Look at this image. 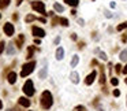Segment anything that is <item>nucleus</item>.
<instances>
[{"label": "nucleus", "mask_w": 127, "mask_h": 111, "mask_svg": "<svg viewBox=\"0 0 127 111\" xmlns=\"http://www.w3.org/2000/svg\"><path fill=\"white\" fill-rule=\"evenodd\" d=\"M40 103H41V107L45 108V110L51 108V106L53 104V97H52V93L49 90H44V92H42Z\"/></svg>", "instance_id": "f257e3e1"}, {"label": "nucleus", "mask_w": 127, "mask_h": 111, "mask_svg": "<svg viewBox=\"0 0 127 111\" xmlns=\"http://www.w3.org/2000/svg\"><path fill=\"white\" fill-rule=\"evenodd\" d=\"M34 67H36V62H34V60H31V62H29V63H25L23 67H22V71H21V77H26V76H29L30 73H33Z\"/></svg>", "instance_id": "f03ea898"}, {"label": "nucleus", "mask_w": 127, "mask_h": 111, "mask_svg": "<svg viewBox=\"0 0 127 111\" xmlns=\"http://www.w3.org/2000/svg\"><path fill=\"white\" fill-rule=\"evenodd\" d=\"M31 7H33L34 11H37V12H40V14H42V15H49V12L45 11L44 3L40 1V0H37V1H31Z\"/></svg>", "instance_id": "7ed1b4c3"}, {"label": "nucleus", "mask_w": 127, "mask_h": 111, "mask_svg": "<svg viewBox=\"0 0 127 111\" xmlns=\"http://www.w3.org/2000/svg\"><path fill=\"white\" fill-rule=\"evenodd\" d=\"M23 92L26 96H33L34 95V85H33V81L28 80L23 85Z\"/></svg>", "instance_id": "20e7f679"}, {"label": "nucleus", "mask_w": 127, "mask_h": 111, "mask_svg": "<svg viewBox=\"0 0 127 111\" xmlns=\"http://www.w3.org/2000/svg\"><path fill=\"white\" fill-rule=\"evenodd\" d=\"M31 32H33V34L36 36V37H44L45 36V30L44 29H41V28H38V26H33L31 28Z\"/></svg>", "instance_id": "39448f33"}, {"label": "nucleus", "mask_w": 127, "mask_h": 111, "mask_svg": "<svg viewBox=\"0 0 127 111\" xmlns=\"http://www.w3.org/2000/svg\"><path fill=\"white\" fill-rule=\"evenodd\" d=\"M4 33L7 36H12L14 34V25L7 22V23H4Z\"/></svg>", "instance_id": "423d86ee"}, {"label": "nucleus", "mask_w": 127, "mask_h": 111, "mask_svg": "<svg viewBox=\"0 0 127 111\" xmlns=\"http://www.w3.org/2000/svg\"><path fill=\"white\" fill-rule=\"evenodd\" d=\"M96 77H97V73L96 71H92V73L85 78V84L86 85H92V84L94 82V80H96Z\"/></svg>", "instance_id": "0eeeda50"}, {"label": "nucleus", "mask_w": 127, "mask_h": 111, "mask_svg": "<svg viewBox=\"0 0 127 111\" xmlns=\"http://www.w3.org/2000/svg\"><path fill=\"white\" fill-rule=\"evenodd\" d=\"M18 103L21 104V106H23V107H29V106H30V100H29L28 97H19V99H18Z\"/></svg>", "instance_id": "6e6552de"}, {"label": "nucleus", "mask_w": 127, "mask_h": 111, "mask_svg": "<svg viewBox=\"0 0 127 111\" xmlns=\"http://www.w3.org/2000/svg\"><path fill=\"white\" fill-rule=\"evenodd\" d=\"M63 58H64V49H63L62 47H59V48L56 49V59L62 60Z\"/></svg>", "instance_id": "1a4fd4ad"}, {"label": "nucleus", "mask_w": 127, "mask_h": 111, "mask_svg": "<svg viewBox=\"0 0 127 111\" xmlns=\"http://www.w3.org/2000/svg\"><path fill=\"white\" fill-rule=\"evenodd\" d=\"M7 80L10 84H15V81H17V73H15V71H11L7 76Z\"/></svg>", "instance_id": "9d476101"}, {"label": "nucleus", "mask_w": 127, "mask_h": 111, "mask_svg": "<svg viewBox=\"0 0 127 111\" xmlns=\"http://www.w3.org/2000/svg\"><path fill=\"white\" fill-rule=\"evenodd\" d=\"M94 54H97V55L100 56V59H101V60H107V54H105V52H103L101 49L96 48V49H94Z\"/></svg>", "instance_id": "9b49d317"}, {"label": "nucleus", "mask_w": 127, "mask_h": 111, "mask_svg": "<svg viewBox=\"0 0 127 111\" xmlns=\"http://www.w3.org/2000/svg\"><path fill=\"white\" fill-rule=\"evenodd\" d=\"M70 78H71V81H72L74 84H78V82H79V74L77 73V71H72L71 76H70Z\"/></svg>", "instance_id": "f8f14e48"}, {"label": "nucleus", "mask_w": 127, "mask_h": 111, "mask_svg": "<svg viewBox=\"0 0 127 111\" xmlns=\"http://www.w3.org/2000/svg\"><path fill=\"white\" fill-rule=\"evenodd\" d=\"M78 62H79V56L74 55L72 56V59H71V62H70V65H71V67H75L77 65H78Z\"/></svg>", "instance_id": "ddd939ff"}, {"label": "nucleus", "mask_w": 127, "mask_h": 111, "mask_svg": "<svg viewBox=\"0 0 127 111\" xmlns=\"http://www.w3.org/2000/svg\"><path fill=\"white\" fill-rule=\"evenodd\" d=\"M23 40H25V36L23 34H19V37H18L17 41H15V43H17V45H18V48H21V47H22V44H23Z\"/></svg>", "instance_id": "4468645a"}, {"label": "nucleus", "mask_w": 127, "mask_h": 111, "mask_svg": "<svg viewBox=\"0 0 127 111\" xmlns=\"http://www.w3.org/2000/svg\"><path fill=\"white\" fill-rule=\"evenodd\" d=\"M38 77H40L41 80L47 78V67H42V69L40 70V73H38Z\"/></svg>", "instance_id": "2eb2a0df"}, {"label": "nucleus", "mask_w": 127, "mask_h": 111, "mask_svg": "<svg viewBox=\"0 0 127 111\" xmlns=\"http://www.w3.org/2000/svg\"><path fill=\"white\" fill-rule=\"evenodd\" d=\"M64 1L68 4V6H71V7H77L79 4V0H64Z\"/></svg>", "instance_id": "dca6fc26"}, {"label": "nucleus", "mask_w": 127, "mask_h": 111, "mask_svg": "<svg viewBox=\"0 0 127 111\" xmlns=\"http://www.w3.org/2000/svg\"><path fill=\"white\" fill-rule=\"evenodd\" d=\"M120 60H123V62H127V49H123V51L120 52Z\"/></svg>", "instance_id": "f3484780"}, {"label": "nucleus", "mask_w": 127, "mask_h": 111, "mask_svg": "<svg viewBox=\"0 0 127 111\" xmlns=\"http://www.w3.org/2000/svg\"><path fill=\"white\" fill-rule=\"evenodd\" d=\"M53 8H55L58 12H63V11H64V7H63L62 4H59V3H55V4H53Z\"/></svg>", "instance_id": "a211bd4d"}, {"label": "nucleus", "mask_w": 127, "mask_h": 111, "mask_svg": "<svg viewBox=\"0 0 127 111\" xmlns=\"http://www.w3.org/2000/svg\"><path fill=\"white\" fill-rule=\"evenodd\" d=\"M14 52H15L14 44H8V45H7V54H10V55H12Z\"/></svg>", "instance_id": "6ab92c4d"}, {"label": "nucleus", "mask_w": 127, "mask_h": 111, "mask_svg": "<svg viewBox=\"0 0 127 111\" xmlns=\"http://www.w3.org/2000/svg\"><path fill=\"white\" fill-rule=\"evenodd\" d=\"M10 4V0H0V8H6Z\"/></svg>", "instance_id": "aec40b11"}, {"label": "nucleus", "mask_w": 127, "mask_h": 111, "mask_svg": "<svg viewBox=\"0 0 127 111\" xmlns=\"http://www.w3.org/2000/svg\"><path fill=\"white\" fill-rule=\"evenodd\" d=\"M33 52H34V47H29L28 48V56H26L28 59H30L31 56H33Z\"/></svg>", "instance_id": "412c9836"}, {"label": "nucleus", "mask_w": 127, "mask_h": 111, "mask_svg": "<svg viewBox=\"0 0 127 111\" xmlns=\"http://www.w3.org/2000/svg\"><path fill=\"white\" fill-rule=\"evenodd\" d=\"M59 22H60V25H63V26H68V19H67V18H60Z\"/></svg>", "instance_id": "4be33fe9"}, {"label": "nucleus", "mask_w": 127, "mask_h": 111, "mask_svg": "<svg viewBox=\"0 0 127 111\" xmlns=\"http://www.w3.org/2000/svg\"><path fill=\"white\" fill-rule=\"evenodd\" d=\"M127 28V22H123V23H120L119 25V26H117V28H116V30H124V29H126Z\"/></svg>", "instance_id": "5701e85b"}, {"label": "nucleus", "mask_w": 127, "mask_h": 111, "mask_svg": "<svg viewBox=\"0 0 127 111\" xmlns=\"http://www.w3.org/2000/svg\"><path fill=\"white\" fill-rule=\"evenodd\" d=\"M34 19H36L34 15H28V17L25 18V21L28 22V23H29V22H31V21H34Z\"/></svg>", "instance_id": "b1692460"}, {"label": "nucleus", "mask_w": 127, "mask_h": 111, "mask_svg": "<svg viewBox=\"0 0 127 111\" xmlns=\"http://www.w3.org/2000/svg\"><path fill=\"white\" fill-rule=\"evenodd\" d=\"M100 82H101V84L105 82V74H104V70L103 69H101V78H100Z\"/></svg>", "instance_id": "393cba45"}, {"label": "nucleus", "mask_w": 127, "mask_h": 111, "mask_svg": "<svg viewBox=\"0 0 127 111\" xmlns=\"http://www.w3.org/2000/svg\"><path fill=\"white\" fill-rule=\"evenodd\" d=\"M74 111H86V108L83 107V106H77V107L74 108Z\"/></svg>", "instance_id": "a878e982"}, {"label": "nucleus", "mask_w": 127, "mask_h": 111, "mask_svg": "<svg viewBox=\"0 0 127 111\" xmlns=\"http://www.w3.org/2000/svg\"><path fill=\"white\" fill-rule=\"evenodd\" d=\"M4 47H6V44H4V41H0V55L3 54V51H4Z\"/></svg>", "instance_id": "bb28decb"}, {"label": "nucleus", "mask_w": 127, "mask_h": 111, "mask_svg": "<svg viewBox=\"0 0 127 111\" xmlns=\"http://www.w3.org/2000/svg\"><path fill=\"white\" fill-rule=\"evenodd\" d=\"M111 84H112V85H115V87H116L117 84H119V80H117V78H112V80H111Z\"/></svg>", "instance_id": "cd10ccee"}, {"label": "nucleus", "mask_w": 127, "mask_h": 111, "mask_svg": "<svg viewBox=\"0 0 127 111\" xmlns=\"http://www.w3.org/2000/svg\"><path fill=\"white\" fill-rule=\"evenodd\" d=\"M115 70H116V73H120V71H122V65H116V66H115Z\"/></svg>", "instance_id": "c85d7f7f"}, {"label": "nucleus", "mask_w": 127, "mask_h": 111, "mask_svg": "<svg viewBox=\"0 0 127 111\" xmlns=\"http://www.w3.org/2000/svg\"><path fill=\"white\" fill-rule=\"evenodd\" d=\"M119 95H120V90L119 89H115V90H113V96H119Z\"/></svg>", "instance_id": "c756f323"}, {"label": "nucleus", "mask_w": 127, "mask_h": 111, "mask_svg": "<svg viewBox=\"0 0 127 111\" xmlns=\"http://www.w3.org/2000/svg\"><path fill=\"white\" fill-rule=\"evenodd\" d=\"M71 38H72V40H77L78 37H77V34H75V33H72V34H71Z\"/></svg>", "instance_id": "7c9ffc66"}, {"label": "nucleus", "mask_w": 127, "mask_h": 111, "mask_svg": "<svg viewBox=\"0 0 127 111\" xmlns=\"http://www.w3.org/2000/svg\"><path fill=\"white\" fill-rule=\"evenodd\" d=\"M78 23H79V25H82V26H83V25H85V22H83V19H78Z\"/></svg>", "instance_id": "2f4dec72"}, {"label": "nucleus", "mask_w": 127, "mask_h": 111, "mask_svg": "<svg viewBox=\"0 0 127 111\" xmlns=\"http://www.w3.org/2000/svg\"><path fill=\"white\" fill-rule=\"evenodd\" d=\"M59 41H60V37H56L55 38V44H59Z\"/></svg>", "instance_id": "473e14b6"}, {"label": "nucleus", "mask_w": 127, "mask_h": 111, "mask_svg": "<svg viewBox=\"0 0 127 111\" xmlns=\"http://www.w3.org/2000/svg\"><path fill=\"white\" fill-rule=\"evenodd\" d=\"M34 43H36V44H41V40H38V38H36V40H34Z\"/></svg>", "instance_id": "72a5a7b5"}, {"label": "nucleus", "mask_w": 127, "mask_h": 111, "mask_svg": "<svg viewBox=\"0 0 127 111\" xmlns=\"http://www.w3.org/2000/svg\"><path fill=\"white\" fill-rule=\"evenodd\" d=\"M122 71H123V73H124V74H127V66H124V69H123V70H122Z\"/></svg>", "instance_id": "f704fd0d"}, {"label": "nucleus", "mask_w": 127, "mask_h": 111, "mask_svg": "<svg viewBox=\"0 0 127 111\" xmlns=\"http://www.w3.org/2000/svg\"><path fill=\"white\" fill-rule=\"evenodd\" d=\"M21 3H22V0H17V4H18V6H19Z\"/></svg>", "instance_id": "c9c22d12"}, {"label": "nucleus", "mask_w": 127, "mask_h": 111, "mask_svg": "<svg viewBox=\"0 0 127 111\" xmlns=\"http://www.w3.org/2000/svg\"><path fill=\"white\" fill-rule=\"evenodd\" d=\"M3 108V103H1V100H0V110Z\"/></svg>", "instance_id": "e433bc0d"}, {"label": "nucleus", "mask_w": 127, "mask_h": 111, "mask_svg": "<svg viewBox=\"0 0 127 111\" xmlns=\"http://www.w3.org/2000/svg\"><path fill=\"white\" fill-rule=\"evenodd\" d=\"M124 81H126V84H127V78H126V80H124Z\"/></svg>", "instance_id": "4c0bfd02"}, {"label": "nucleus", "mask_w": 127, "mask_h": 111, "mask_svg": "<svg viewBox=\"0 0 127 111\" xmlns=\"http://www.w3.org/2000/svg\"><path fill=\"white\" fill-rule=\"evenodd\" d=\"M0 18H1V15H0Z\"/></svg>", "instance_id": "58836bf2"}]
</instances>
